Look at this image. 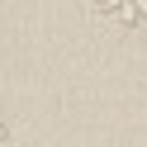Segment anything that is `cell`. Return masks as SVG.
<instances>
[{"instance_id": "6da1fadb", "label": "cell", "mask_w": 147, "mask_h": 147, "mask_svg": "<svg viewBox=\"0 0 147 147\" xmlns=\"http://www.w3.org/2000/svg\"><path fill=\"white\" fill-rule=\"evenodd\" d=\"M100 10V19H109L123 33H142L147 29V0H90Z\"/></svg>"}, {"instance_id": "7a4b0ae2", "label": "cell", "mask_w": 147, "mask_h": 147, "mask_svg": "<svg viewBox=\"0 0 147 147\" xmlns=\"http://www.w3.org/2000/svg\"><path fill=\"white\" fill-rule=\"evenodd\" d=\"M10 142V123H5V114H0V147Z\"/></svg>"}]
</instances>
